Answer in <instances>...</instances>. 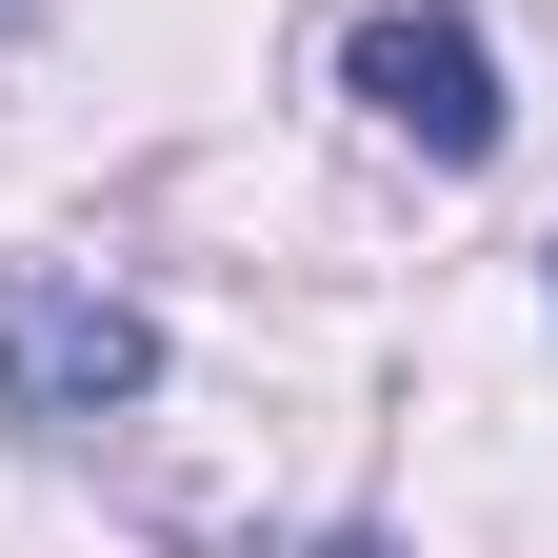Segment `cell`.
Here are the masks:
<instances>
[{
    "instance_id": "6da1fadb",
    "label": "cell",
    "mask_w": 558,
    "mask_h": 558,
    "mask_svg": "<svg viewBox=\"0 0 558 558\" xmlns=\"http://www.w3.org/2000/svg\"><path fill=\"white\" fill-rule=\"evenodd\" d=\"M140 399H160V319H140L120 279H81V259H0V418L100 439Z\"/></svg>"
},
{
    "instance_id": "3957f363",
    "label": "cell",
    "mask_w": 558,
    "mask_h": 558,
    "mask_svg": "<svg viewBox=\"0 0 558 558\" xmlns=\"http://www.w3.org/2000/svg\"><path fill=\"white\" fill-rule=\"evenodd\" d=\"M21 21H40V0H0V40H21Z\"/></svg>"
},
{
    "instance_id": "7a4b0ae2",
    "label": "cell",
    "mask_w": 558,
    "mask_h": 558,
    "mask_svg": "<svg viewBox=\"0 0 558 558\" xmlns=\"http://www.w3.org/2000/svg\"><path fill=\"white\" fill-rule=\"evenodd\" d=\"M339 100H360L379 140H418V160H439V180H478V160H499V40H478L459 21V0H360V21H339Z\"/></svg>"
}]
</instances>
